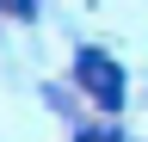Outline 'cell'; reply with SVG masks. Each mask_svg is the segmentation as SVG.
<instances>
[{"label":"cell","instance_id":"6da1fadb","mask_svg":"<svg viewBox=\"0 0 148 142\" xmlns=\"http://www.w3.org/2000/svg\"><path fill=\"white\" fill-rule=\"evenodd\" d=\"M74 80H80L86 99L105 105V111H117V105H123V68L111 62L105 49H80V56H74Z\"/></svg>","mask_w":148,"mask_h":142},{"label":"cell","instance_id":"7a4b0ae2","mask_svg":"<svg viewBox=\"0 0 148 142\" xmlns=\"http://www.w3.org/2000/svg\"><path fill=\"white\" fill-rule=\"evenodd\" d=\"M80 142H117V130H80Z\"/></svg>","mask_w":148,"mask_h":142}]
</instances>
